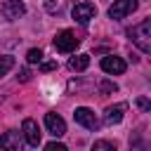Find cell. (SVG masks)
I'll list each match as a JSON object with an SVG mask.
<instances>
[{
	"mask_svg": "<svg viewBox=\"0 0 151 151\" xmlns=\"http://www.w3.org/2000/svg\"><path fill=\"white\" fill-rule=\"evenodd\" d=\"M127 35H130V40H132L142 52H151V19H144L142 24L132 26V28L127 31Z\"/></svg>",
	"mask_w": 151,
	"mask_h": 151,
	"instance_id": "6da1fadb",
	"label": "cell"
},
{
	"mask_svg": "<svg viewBox=\"0 0 151 151\" xmlns=\"http://www.w3.org/2000/svg\"><path fill=\"white\" fill-rule=\"evenodd\" d=\"M80 45V40L76 38V33L73 31H59L57 35H54V47H57V52H73L76 47Z\"/></svg>",
	"mask_w": 151,
	"mask_h": 151,
	"instance_id": "7a4b0ae2",
	"label": "cell"
},
{
	"mask_svg": "<svg viewBox=\"0 0 151 151\" xmlns=\"http://www.w3.org/2000/svg\"><path fill=\"white\" fill-rule=\"evenodd\" d=\"M71 14H73V19L78 21V24H87L90 19H94L97 17V7L92 5V2H78V5H73V9H71Z\"/></svg>",
	"mask_w": 151,
	"mask_h": 151,
	"instance_id": "3957f363",
	"label": "cell"
},
{
	"mask_svg": "<svg viewBox=\"0 0 151 151\" xmlns=\"http://www.w3.org/2000/svg\"><path fill=\"white\" fill-rule=\"evenodd\" d=\"M73 118H76L78 125H83V127H87V130H97V127H99V120H97L94 111L87 109V106H78V109L73 111Z\"/></svg>",
	"mask_w": 151,
	"mask_h": 151,
	"instance_id": "277c9868",
	"label": "cell"
},
{
	"mask_svg": "<svg viewBox=\"0 0 151 151\" xmlns=\"http://www.w3.org/2000/svg\"><path fill=\"white\" fill-rule=\"evenodd\" d=\"M137 5H139V0H116V2L109 7V17H111V19H123V17L132 14V12L137 9Z\"/></svg>",
	"mask_w": 151,
	"mask_h": 151,
	"instance_id": "5b68a950",
	"label": "cell"
},
{
	"mask_svg": "<svg viewBox=\"0 0 151 151\" xmlns=\"http://www.w3.org/2000/svg\"><path fill=\"white\" fill-rule=\"evenodd\" d=\"M21 132H24V139H26V144L28 146H38L40 144V127H38V123L33 120V118H26L24 120V125H21Z\"/></svg>",
	"mask_w": 151,
	"mask_h": 151,
	"instance_id": "8992f818",
	"label": "cell"
},
{
	"mask_svg": "<svg viewBox=\"0 0 151 151\" xmlns=\"http://www.w3.org/2000/svg\"><path fill=\"white\" fill-rule=\"evenodd\" d=\"M0 12H2V17H5L7 21H14V19L24 17L26 7H24V2H21V0H5V2H2V7H0Z\"/></svg>",
	"mask_w": 151,
	"mask_h": 151,
	"instance_id": "52a82bcc",
	"label": "cell"
},
{
	"mask_svg": "<svg viewBox=\"0 0 151 151\" xmlns=\"http://www.w3.org/2000/svg\"><path fill=\"white\" fill-rule=\"evenodd\" d=\"M45 127H47V132L52 137H64L66 134V123L57 113H45Z\"/></svg>",
	"mask_w": 151,
	"mask_h": 151,
	"instance_id": "ba28073f",
	"label": "cell"
},
{
	"mask_svg": "<svg viewBox=\"0 0 151 151\" xmlns=\"http://www.w3.org/2000/svg\"><path fill=\"white\" fill-rule=\"evenodd\" d=\"M101 71H106L111 76H120V73H125V61L116 54H109L101 59Z\"/></svg>",
	"mask_w": 151,
	"mask_h": 151,
	"instance_id": "9c48e42d",
	"label": "cell"
},
{
	"mask_svg": "<svg viewBox=\"0 0 151 151\" xmlns=\"http://www.w3.org/2000/svg\"><path fill=\"white\" fill-rule=\"evenodd\" d=\"M125 111H127V104H113V106H106V111H104V123L106 125H118L120 120H123V116H125Z\"/></svg>",
	"mask_w": 151,
	"mask_h": 151,
	"instance_id": "30bf717a",
	"label": "cell"
},
{
	"mask_svg": "<svg viewBox=\"0 0 151 151\" xmlns=\"http://www.w3.org/2000/svg\"><path fill=\"white\" fill-rule=\"evenodd\" d=\"M0 149L19 151V149H21V132H17V130H9V132L0 134Z\"/></svg>",
	"mask_w": 151,
	"mask_h": 151,
	"instance_id": "8fae6325",
	"label": "cell"
},
{
	"mask_svg": "<svg viewBox=\"0 0 151 151\" xmlns=\"http://www.w3.org/2000/svg\"><path fill=\"white\" fill-rule=\"evenodd\" d=\"M90 66V54H76L68 59V68L71 71H85Z\"/></svg>",
	"mask_w": 151,
	"mask_h": 151,
	"instance_id": "7c38bea8",
	"label": "cell"
},
{
	"mask_svg": "<svg viewBox=\"0 0 151 151\" xmlns=\"http://www.w3.org/2000/svg\"><path fill=\"white\" fill-rule=\"evenodd\" d=\"M64 5H66V0H45V9L50 14H59L64 9Z\"/></svg>",
	"mask_w": 151,
	"mask_h": 151,
	"instance_id": "4fadbf2b",
	"label": "cell"
},
{
	"mask_svg": "<svg viewBox=\"0 0 151 151\" xmlns=\"http://www.w3.org/2000/svg\"><path fill=\"white\" fill-rule=\"evenodd\" d=\"M14 66V57H9V54H0V78L2 76H7V71Z\"/></svg>",
	"mask_w": 151,
	"mask_h": 151,
	"instance_id": "5bb4252c",
	"label": "cell"
},
{
	"mask_svg": "<svg viewBox=\"0 0 151 151\" xmlns=\"http://www.w3.org/2000/svg\"><path fill=\"white\" fill-rule=\"evenodd\" d=\"M26 61L28 64H40L42 61V50H28V54H26Z\"/></svg>",
	"mask_w": 151,
	"mask_h": 151,
	"instance_id": "9a60e30c",
	"label": "cell"
},
{
	"mask_svg": "<svg viewBox=\"0 0 151 151\" xmlns=\"http://www.w3.org/2000/svg\"><path fill=\"white\" fill-rule=\"evenodd\" d=\"M116 90H118V85L111 83V80H101V83H99V92H101V94H113Z\"/></svg>",
	"mask_w": 151,
	"mask_h": 151,
	"instance_id": "2e32d148",
	"label": "cell"
},
{
	"mask_svg": "<svg viewBox=\"0 0 151 151\" xmlns=\"http://www.w3.org/2000/svg\"><path fill=\"white\" fill-rule=\"evenodd\" d=\"M92 149H94V151H116V144H113V142H104V139H101V142H94V144H92Z\"/></svg>",
	"mask_w": 151,
	"mask_h": 151,
	"instance_id": "e0dca14e",
	"label": "cell"
},
{
	"mask_svg": "<svg viewBox=\"0 0 151 151\" xmlns=\"http://www.w3.org/2000/svg\"><path fill=\"white\" fill-rule=\"evenodd\" d=\"M45 149H47V151H66V146H64V144H59V142H50Z\"/></svg>",
	"mask_w": 151,
	"mask_h": 151,
	"instance_id": "ac0fdd59",
	"label": "cell"
},
{
	"mask_svg": "<svg viewBox=\"0 0 151 151\" xmlns=\"http://www.w3.org/2000/svg\"><path fill=\"white\" fill-rule=\"evenodd\" d=\"M54 68H57V61H42L40 64V71H45V73L47 71H54Z\"/></svg>",
	"mask_w": 151,
	"mask_h": 151,
	"instance_id": "d6986e66",
	"label": "cell"
},
{
	"mask_svg": "<svg viewBox=\"0 0 151 151\" xmlns=\"http://www.w3.org/2000/svg\"><path fill=\"white\" fill-rule=\"evenodd\" d=\"M137 106H139L142 111H149V109H151V104H149L146 97H139V99H137Z\"/></svg>",
	"mask_w": 151,
	"mask_h": 151,
	"instance_id": "ffe728a7",
	"label": "cell"
},
{
	"mask_svg": "<svg viewBox=\"0 0 151 151\" xmlns=\"http://www.w3.org/2000/svg\"><path fill=\"white\" fill-rule=\"evenodd\" d=\"M17 78H19V80H21V83H26V80H31V71H28V68H21V71H19V76H17Z\"/></svg>",
	"mask_w": 151,
	"mask_h": 151,
	"instance_id": "44dd1931",
	"label": "cell"
}]
</instances>
